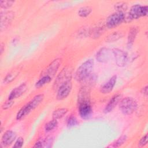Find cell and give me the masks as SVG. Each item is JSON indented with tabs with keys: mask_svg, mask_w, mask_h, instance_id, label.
<instances>
[{
	"mask_svg": "<svg viewBox=\"0 0 148 148\" xmlns=\"http://www.w3.org/2000/svg\"><path fill=\"white\" fill-rule=\"evenodd\" d=\"M78 124V121L77 119L74 116H70L67 121V126L68 127H73L74 126H76Z\"/></svg>",
	"mask_w": 148,
	"mask_h": 148,
	"instance_id": "27",
	"label": "cell"
},
{
	"mask_svg": "<svg viewBox=\"0 0 148 148\" xmlns=\"http://www.w3.org/2000/svg\"><path fill=\"white\" fill-rule=\"evenodd\" d=\"M61 62L62 60L61 58H56L54 60L46 69L44 73L45 75H48L53 78L57 73Z\"/></svg>",
	"mask_w": 148,
	"mask_h": 148,
	"instance_id": "10",
	"label": "cell"
},
{
	"mask_svg": "<svg viewBox=\"0 0 148 148\" xmlns=\"http://www.w3.org/2000/svg\"><path fill=\"white\" fill-rule=\"evenodd\" d=\"M91 12L92 9L90 6H83L78 10L77 14L81 17H86L90 14Z\"/></svg>",
	"mask_w": 148,
	"mask_h": 148,
	"instance_id": "23",
	"label": "cell"
},
{
	"mask_svg": "<svg viewBox=\"0 0 148 148\" xmlns=\"http://www.w3.org/2000/svg\"><path fill=\"white\" fill-rule=\"evenodd\" d=\"M121 95L120 94H117L113 95L112 98L109 100L108 104L106 105L103 109V112L105 113H108L112 112L114 108L117 105L121 100Z\"/></svg>",
	"mask_w": 148,
	"mask_h": 148,
	"instance_id": "15",
	"label": "cell"
},
{
	"mask_svg": "<svg viewBox=\"0 0 148 148\" xmlns=\"http://www.w3.org/2000/svg\"><path fill=\"white\" fill-rule=\"evenodd\" d=\"M18 74H19V71L18 70H14L9 72L4 77L3 83L5 84L10 83L16 78V77L18 75Z\"/></svg>",
	"mask_w": 148,
	"mask_h": 148,
	"instance_id": "22",
	"label": "cell"
},
{
	"mask_svg": "<svg viewBox=\"0 0 148 148\" xmlns=\"http://www.w3.org/2000/svg\"><path fill=\"white\" fill-rule=\"evenodd\" d=\"M67 112H68V109L66 108H58L53 112L52 114L53 119L56 120L60 119L62 117H64L66 114Z\"/></svg>",
	"mask_w": 148,
	"mask_h": 148,
	"instance_id": "21",
	"label": "cell"
},
{
	"mask_svg": "<svg viewBox=\"0 0 148 148\" xmlns=\"http://www.w3.org/2000/svg\"><path fill=\"white\" fill-rule=\"evenodd\" d=\"M138 32V28L136 27H131L129 31L127 38V46L128 47H131L136 38Z\"/></svg>",
	"mask_w": 148,
	"mask_h": 148,
	"instance_id": "16",
	"label": "cell"
},
{
	"mask_svg": "<svg viewBox=\"0 0 148 148\" xmlns=\"http://www.w3.org/2000/svg\"><path fill=\"white\" fill-rule=\"evenodd\" d=\"M147 143V135L146 134L144 135L138 142V146L139 147H143L146 145Z\"/></svg>",
	"mask_w": 148,
	"mask_h": 148,
	"instance_id": "32",
	"label": "cell"
},
{
	"mask_svg": "<svg viewBox=\"0 0 148 148\" xmlns=\"http://www.w3.org/2000/svg\"><path fill=\"white\" fill-rule=\"evenodd\" d=\"M14 3V1H0V5L1 8L3 9H8L10 8L13 3Z\"/></svg>",
	"mask_w": 148,
	"mask_h": 148,
	"instance_id": "29",
	"label": "cell"
},
{
	"mask_svg": "<svg viewBox=\"0 0 148 148\" xmlns=\"http://www.w3.org/2000/svg\"><path fill=\"white\" fill-rule=\"evenodd\" d=\"M0 47H1V50H1V54H2L3 51V50H4V45H3V43H1Z\"/></svg>",
	"mask_w": 148,
	"mask_h": 148,
	"instance_id": "36",
	"label": "cell"
},
{
	"mask_svg": "<svg viewBox=\"0 0 148 148\" xmlns=\"http://www.w3.org/2000/svg\"><path fill=\"white\" fill-rule=\"evenodd\" d=\"M78 112L80 117L83 119H88L92 113V109L90 103V101L82 102L78 103Z\"/></svg>",
	"mask_w": 148,
	"mask_h": 148,
	"instance_id": "8",
	"label": "cell"
},
{
	"mask_svg": "<svg viewBox=\"0 0 148 148\" xmlns=\"http://www.w3.org/2000/svg\"><path fill=\"white\" fill-rule=\"evenodd\" d=\"M148 8L147 6H141L136 4L133 5L128 12V14H125L124 21H130L134 19H138L141 17H144L147 15Z\"/></svg>",
	"mask_w": 148,
	"mask_h": 148,
	"instance_id": "3",
	"label": "cell"
},
{
	"mask_svg": "<svg viewBox=\"0 0 148 148\" xmlns=\"http://www.w3.org/2000/svg\"><path fill=\"white\" fill-rule=\"evenodd\" d=\"M14 17V13L12 11H6L1 13V31L6 28Z\"/></svg>",
	"mask_w": 148,
	"mask_h": 148,
	"instance_id": "9",
	"label": "cell"
},
{
	"mask_svg": "<svg viewBox=\"0 0 148 148\" xmlns=\"http://www.w3.org/2000/svg\"><path fill=\"white\" fill-rule=\"evenodd\" d=\"M14 103V101L13 100H10V99H8L3 103V104L2 105V109L3 110H6V109H8L9 108H10L12 105Z\"/></svg>",
	"mask_w": 148,
	"mask_h": 148,
	"instance_id": "31",
	"label": "cell"
},
{
	"mask_svg": "<svg viewBox=\"0 0 148 148\" xmlns=\"http://www.w3.org/2000/svg\"><path fill=\"white\" fill-rule=\"evenodd\" d=\"M137 108V102L132 97H127L120 101L119 108L124 114L130 115L132 114Z\"/></svg>",
	"mask_w": 148,
	"mask_h": 148,
	"instance_id": "2",
	"label": "cell"
},
{
	"mask_svg": "<svg viewBox=\"0 0 148 148\" xmlns=\"http://www.w3.org/2000/svg\"><path fill=\"white\" fill-rule=\"evenodd\" d=\"M72 71L73 69L71 66H66L64 67L59 73L55 80L53 84L54 89H58V88L63 83L71 80Z\"/></svg>",
	"mask_w": 148,
	"mask_h": 148,
	"instance_id": "4",
	"label": "cell"
},
{
	"mask_svg": "<svg viewBox=\"0 0 148 148\" xmlns=\"http://www.w3.org/2000/svg\"><path fill=\"white\" fill-rule=\"evenodd\" d=\"M112 52L117 66L122 67L126 65L128 61V54L126 52L117 48L113 49Z\"/></svg>",
	"mask_w": 148,
	"mask_h": 148,
	"instance_id": "7",
	"label": "cell"
},
{
	"mask_svg": "<svg viewBox=\"0 0 148 148\" xmlns=\"http://www.w3.org/2000/svg\"><path fill=\"white\" fill-rule=\"evenodd\" d=\"M123 36V34L121 32L115 31L108 35L106 38L105 40L107 42H113L119 40L121 38H122Z\"/></svg>",
	"mask_w": 148,
	"mask_h": 148,
	"instance_id": "19",
	"label": "cell"
},
{
	"mask_svg": "<svg viewBox=\"0 0 148 148\" xmlns=\"http://www.w3.org/2000/svg\"><path fill=\"white\" fill-rule=\"evenodd\" d=\"M94 61L92 59H88L83 62L76 69L74 77L77 82L84 81L91 75L94 67Z\"/></svg>",
	"mask_w": 148,
	"mask_h": 148,
	"instance_id": "1",
	"label": "cell"
},
{
	"mask_svg": "<svg viewBox=\"0 0 148 148\" xmlns=\"http://www.w3.org/2000/svg\"><path fill=\"white\" fill-rule=\"evenodd\" d=\"M51 80L52 78L50 76L48 75H43L35 83V87L37 88H40L45 84L50 83Z\"/></svg>",
	"mask_w": 148,
	"mask_h": 148,
	"instance_id": "20",
	"label": "cell"
},
{
	"mask_svg": "<svg viewBox=\"0 0 148 148\" xmlns=\"http://www.w3.org/2000/svg\"><path fill=\"white\" fill-rule=\"evenodd\" d=\"M43 98L44 95L43 94H37L34 96L33 98H32L31 100L29 101V102H28V103L32 109V110H34L42 102Z\"/></svg>",
	"mask_w": 148,
	"mask_h": 148,
	"instance_id": "17",
	"label": "cell"
},
{
	"mask_svg": "<svg viewBox=\"0 0 148 148\" xmlns=\"http://www.w3.org/2000/svg\"><path fill=\"white\" fill-rule=\"evenodd\" d=\"M31 110H32V109L31 108L28 103H26L17 112L16 114V119L17 120H21L23 118H24L25 116L28 114Z\"/></svg>",
	"mask_w": 148,
	"mask_h": 148,
	"instance_id": "18",
	"label": "cell"
},
{
	"mask_svg": "<svg viewBox=\"0 0 148 148\" xmlns=\"http://www.w3.org/2000/svg\"><path fill=\"white\" fill-rule=\"evenodd\" d=\"M24 143V139L22 137H19L14 143L13 145V147H21Z\"/></svg>",
	"mask_w": 148,
	"mask_h": 148,
	"instance_id": "33",
	"label": "cell"
},
{
	"mask_svg": "<svg viewBox=\"0 0 148 148\" xmlns=\"http://www.w3.org/2000/svg\"><path fill=\"white\" fill-rule=\"evenodd\" d=\"M17 136L15 132L12 130H8L4 132L1 138V145L3 146H9L14 141Z\"/></svg>",
	"mask_w": 148,
	"mask_h": 148,
	"instance_id": "11",
	"label": "cell"
},
{
	"mask_svg": "<svg viewBox=\"0 0 148 148\" xmlns=\"http://www.w3.org/2000/svg\"><path fill=\"white\" fill-rule=\"evenodd\" d=\"M103 27L101 26H97L94 27V28L92 29V32H90V34H92L93 37L95 38H98L101 34V32L103 31Z\"/></svg>",
	"mask_w": 148,
	"mask_h": 148,
	"instance_id": "28",
	"label": "cell"
},
{
	"mask_svg": "<svg viewBox=\"0 0 148 148\" xmlns=\"http://www.w3.org/2000/svg\"><path fill=\"white\" fill-rule=\"evenodd\" d=\"M27 90V86L25 83H23L18 87L14 88L9 94L8 99L14 100L21 96Z\"/></svg>",
	"mask_w": 148,
	"mask_h": 148,
	"instance_id": "13",
	"label": "cell"
},
{
	"mask_svg": "<svg viewBox=\"0 0 148 148\" xmlns=\"http://www.w3.org/2000/svg\"><path fill=\"white\" fill-rule=\"evenodd\" d=\"M58 122L57 120L56 119H53L52 120L48 122L45 127V130L46 132H49L53 130L54 128H56Z\"/></svg>",
	"mask_w": 148,
	"mask_h": 148,
	"instance_id": "25",
	"label": "cell"
},
{
	"mask_svg": "<svg viewBox=\"0 0 148 148\" xmlns=\"http://www.w3.org/2000/svg\"><path fill=\"white\" fill-rule=\"evenodd\" d=\"M43 147H50L53 143V138L51 137H47L45 140H43Z\"/></svg>",
	"mask_w": 148,
	"mask_h": 148,
	"instance_id": "30",
	"label": "cell"
},
{
	"mask_svg": "<svg viewBox=\"0 0 148 148\" xmlns=\"http://www.w3.org/2000/svg\"><path fill=\"white\" fill-rule=\"evenodd\" d=\"M110 50L106 47L101 48L96 54L97 60L102 63L107 62L110 58Z\"/></svg>",
	"mask_w": 148,
	"mask_h": 148,
	"instance_id": "12",
	"label": "cell"
},
{
	"mask_svg": "<svg viewBox=\"0 0 148 148\" xmlns=\"http://www.w3.org/2000/svg\"><path fill=\"white\" fill-rule=\"evenodd\" d=\"M126 140H127V136L125 135H122L113 143V145L112 146L113 147H120L124 144V143L126 141Z\"/></svg>",
	"mask_w": 148,
	"mask_h": 148,
	"instance_id": "26",
	"label": "cell"
},
{
	"mask_svg": "<svg viewBox=\"0 0 148 148\" xmlns=\"http://www.w3.org/2000/svg\"><path fill=\"white\" fill-rule=\"evenodd\" d=\"M114 8L117 10L116 12H120L124 13L127 9V4L124 2H119L114 5Z\"/></svg>",
	"mask_w": 148,
	"mask_h": 148,
	"instance_id": "24",
	"label": "cell"
},
{
	"mask_svg": "<svg viewBox=\"0 0 148 148\" xmlns=\"http://www.w3.org/2000/svg\"><path fill=\"white\" fill-rule=\"evenodd\" d=\"M142 92L145 97L147 96V93H148V87H147V86H146L145 87H144L142 88Z\"/></svg>",
	"mask_w": 148,
	"mask_h": 148,
	"instance_id": "35",
	"label": "cell"
},
{
	"mask_svg": "<svg viewBox=\"0 0 148 148\" xmlns=\"http://www.w3.org/2000/svg\"><path fill=\"white\" fill-rule=\"evenodd\" d=\"M117 80V76L113 75L106 82H105L100 88V92L102 94H109L114 87Z\"/></svg>",
	"mask_w": 148,
	"mask_h": 148,
	"instance_id": "14",
	"label": "cell"
},
{
	"mask_svg": "<svg viewBox=\"0 0 148 148\" xmlns=\"http://www.w3.org/2000/svg\"><path fill=\"white\" fill-rule=\"evenodd\" d=\"M125 13L116 12L110 14L106 19V25L109 28H113L124 21Z\"/></svg>",
	"mask_w": 148,
	"mask_h": 148,
	"instance_id": "5",
	"label": "cell"
},
{
	"mask_svg": "<svg viewBox=\"0 0 148 148\" xmlns=\"http://www.w3.org/2000/svg\"><path fill=\"white\" fill-rule=\"evenodd\" d=\"M72 88V83L71 80L68 81L62 85H61L57 89V92L56 98L58 100L61 101L66 98L69 95Z\"/></svg>",
	"mask_w": 148,
	"mask_h": 148,
	"instance_id": "6",
	"label": "cell"
},
{
	"mask_svg": "<svg viewBox=\"0 0 148 148\" xmlns=\"http://www.w3.org/2000/svg\"><path fill=\"white\" fill-rule=\"evenodd\" d=\"M43 147V141L42 140L37 141L34 146V147Z\"/></svg>",
	"mask_w": 148,
	"mask_h": 148,
	"instance_id": "34",
	"label": "cell"
}]
</instances>
